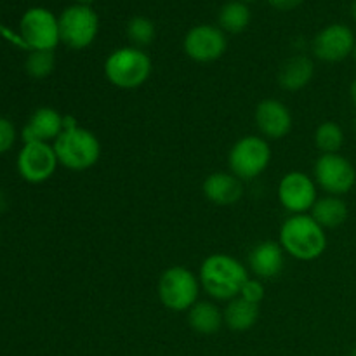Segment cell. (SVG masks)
I'll return each mask as SVG.
<instances>
[{
  "label": "cell",
  "mask_w": 356,
  "mask_h": 356,
  "mask_svg": "<svg viewBox=\"0 0 356 356\" xmlns=\"http://www.w3.org/2000/svg\"><path fill=\"white\" fill-rule=\"evenodd\" d=\"M249 280L247 268L226 254H212L202 263L200 284L211 298L232 301L238 298L243 284Z\"/></svg>",
  "instance_id": "6da1fadb"
},
{
  "label": "cell",
  "mask_w": 356,
  "mask_h": 356,
  "mask_svg": "<svg viewBox=\"0 0 356 356\" xmlns=\"http://www.w3.org/2000/svg\"><path fill=\"white\" fill-rule=\"evenodd\" d=\"M58 162L70 170H87L97 163L101 145L96 134L76 125L75 118L65 117L63 132L54 141Z\"/></svg>",
  "instance_id": "7a4b0ae2"
},
{
  "label": "cell",
  "mask_w": 356,
  "mask_h": 356,
  "mask_svg": "<svg viewBox=\"0 0 356 356\" xmlns=\"http://www.w3.org/2000/svg\"><path fill=\"white\" fill-rule=\"evenodd\" d=\"M280 245L296 259L313 261L325 250L327 236L312 216L294 214L282 225Z\"/></svg>",
  "instance_id": "3957f363"
},
{
  "label": "cell",
  "mask_w": 356,
  "mask_h": 356,
  "mask_svg": "<svg viewBox=\"0 0 356 356\" xmlns=\"http://www.w3.org/2000/svg\"><path fill=\"white\" fill-rule=\"evenodd\" d=\"M104 75L118 89H136L152 75V59L143 49H117L104 61Z\"/></svg>",
  "instance_id": "277c9868"
},
{
  "label": "cell",
  "mask_w": 356,
  "mask_h": 356,
  "mask_svg": "<svg viewBox=\"0 0 356 356\" xmlns=\"http://www.w3.org/2000/svg\"><path fill=\"white\" fill-rule=\"evenodd\" d=\"M59 21V38L70 49H86L96 40L99 31V17L96 10L90 6H75L66 7L58 17Z\"/></svg>",
  "instance_id": "5b68a950"
},
{
  "label": "cell",
  "mask_w": 356,
  "mask_h": 356,
  "mask_svg": "<svg viewBox=\"0 0 356 356\" xmlns=\"http://www.w3.org/2000/svg\"><path fill=\"white\" fill-rule=\"evenodd\" d=\"M19 38L30 51H54L61 42L58 17L44 7H31L19 21Z\"/></svg>",
  "instance_id": "8992f818"
},
{
  "label": "cell",
  "mask_w": 356,
  "mask_h": 356,
  "mask_svg": "<svg viewBox=\"0 0 356 356\" xmlns=\"http://www.w3.org/2000/svg\"><path fill=\"white\" fill-rule=\"evenodd\" d=\"M198 291L200 284L188 268L172 266L160 277L159 298L172 312H190L191 306L197 305Z\"/></svg>",
  "instance_id": "52a82bcc"
},
{
  "label": "cell",
  "mask_w": 356,
  "mask_h": 356,
  "mask_svg": "<svg viewBox=\"0 0 356 356\" xmlns=\"http://www.w3.org/2000/svg\"><path fill=\"white\" fill-rule=\"evenodd\" d=\"M271 160V149L263 138L245 136L233 145L228 155L232 174L238 179H254L266 170Z\"/></svg>",
  "instance_id": "ba28073f"
},
{
  "label": "cell",
  "mask_w": 356,
  "mask_h": 356,
  "mask_svg": "<svg viewBox=\"0 0 356 356\" xmlns=\"http://www.w3.org/2000/svg\"><path fill=\"white\" fill-rule=\"evenodd\" d=\"M356 172L351 162L337 153L322 155L315 163V183L327 193L339 197L355 186Z\"/></svg>",
  "instance_id": "9c48e42d"
},
{
  "label": "cell",
  "mask_w": 356,
  "mask_h": 356,
  "mask_svg": "<svg viewBox=\"0 0 356 356\" xmlns=\"http://www.w3.org/2000/svg\"><path fill=\"white\" fill-rule=\"evenodd\" d=\"M184 52L197 63H212L221 58L228 47L225 31L214 24H198L184 37Z\"/></svg>",
  "instance_id": "30bf717a"
},
{
  "label": "cell",
  "mask_w": 356,
  "mask_h": 356,
  "mask_svg": "<svg viewBox=\"0 0 356 356\" xmlns=\"http://www.w3.org/2000/svg\"><path fill=\"white\" fill-rule=\"evenodd\" d=\"M54 146L49 143H24L23 149L17 156V170L21 177L28 183H44L58 167Z\"/></svg>",
  "instance_id": "8fae6325"
},
{
  "label": "cell",
  "mask_w": 356,
  "mask_h": 356,
  "mask_svg": "<svg viewBox=\"0 0 356 356\" xmlns=\"http://www.w3.org/2000/svg\"><path fill=\"white\" fill-rule=\"evenodd\" d=\"M356 38L350 26L334 23L316 33L313 40V54L325 63H337L353 54Z\"/></svg>",
  "instance_id": "7c38bea8"
},
{
  "label": "cell",
  "mask_w": 356,
  "mask_h": 356,
  "mask_svg": "<svg viewBox=\"0 0 356 356\" xmlns=\"http://www.w3.org/2000/svg\"><path fill=\"white\" fill-rule=\"evenodd\" d=\"M278 198L292 214H306L318 200L316 183L302 172H289L278 184Z\"/></svg>",
  "instance_id": "4fadbf2b"
},
{
  "label": "cell",
  "mask_w": 356,
  "mask_h": 356,
  "mask_svg": "<svg viewBox=\"0 0 356 356\" xmlns=\"http://www.w3.org/2000/svg\"><path fill=\"white\" fill-rule=\"evenodd\" d=\"M256 125L264 138L282 139L291 132L292 115L282 101L264 99L256 108Z\"/></svg>",
  "instance_id": "5bb4252c"
},
{
  "label": "cell",
  "mask_w": 356,
  "mask_h": 356,
  "mask_svg": "<svg viewBox=\"0 0 356 356\" xmlns=\"http://www.w3.org/2000/svg\"><path fill=\"white\" fill-rule=\"evenodd\" d=\"M65 127V117L54 108H38L23 129L24 143H49L58 139Z\"/></svg>",
  "instance_id": "9a60e30c"
},
{
  "label": "cell",
  "mask_w": 356,
  "mask_h": 356,
  "mask_svg": "<svg viewBox=\"0 0 356 356\" xmlns=\"http://www.w3.org/2000/svg\"><path fill=\"white\" fill-rule=\"evenodd\" d=\"M249 268L259 280L278 277L284 268V250H282L280 243H257L249 254Z\"/></svg>",
  "instance_id": "2e32d148"
},
{
  "label": "cell",
  "mask_w": 356,
  "mask_h": 356,
  "mask_svg": "<svg viewBox=\"0 0 356 356\" xmlns=\"http://www.w3.org/2000/svg\"><path fill=\"white\" fill-rule=\"evenodd\" d=\"M204 195L207 197V200L212 202V204L221 205V207H228V205L236 204V202L242 198V179H238L235 174H211V176L204 181Z\"/></svg>",
  "instance_id": "e0dca14e"
},
{
  "label": "cell",
  "mask_w": 356,
  "mask_h": 356,
  "mask_svg": "<svg viewBox=\"0 0 356 356\" xmlns=\"http://www.w3.org/2000/svg\"><path fill=\"white\" fill-rule=\"evenodd\" d=\"M315 75V65L308 56H292L282 65L278 72V83L285 90H301L302 87L308 86Z\"/></svg>",
  "instance_id": "ac0fdd59"
},
{
  "label": "cell",
  "mask_w": 356,
  "mask_h": 356,
  "mask_svg": "<svg viewBox=\"0 0 356 356\" xmlns=\"http://www.w3.org/2000/svg\"><path fill=\"white\" fill-rule=\"evenodd\" d=\"M222 316H225V323L229 330L245 332L256 325L257 318H259V305H252L238 296V298L228 301Z\"/></svg>",
  "instance_id": "d6986e66"
},
{
  "label": "cell",
  "mask_w": 356,
  "mask_h": 356,
  "mask_svg": "<svg viewBox=\"0 0 356 356\" xmlns=\"http://www.w3.org/2000/svg\"><path fill=\"white\" fill-rule=\"evenodd\" d=\"M188 323L195 332L202 334V336H212L221 329V325L225 323V316L214 302L200 301L191 306V309L188 312Z\"/></svg>",
  "instance_id": "ffe728a7"
},
{
  "label": "cell",
  "mask_w": 356,
  "mask_h": 356,
  "mask_svg": "<svg viewBox=\"0 0 356 356\" xmlns=\"http://www.w3.org/2000/svg\"><path fill=\"white\" fill-rule=\"evenodd\" d=\"M312 218L325 228H337L343 225L348 218V205L341 200L339 197H329L318 198L312 209Z\"/></svg>",
  "instance_id": "44dd1931"
},
{
  "label": "cell",
  "mask_w": 356,
  "mask_h": 356,
  "mask_svg": "<svg viewBox=\"0 0 356 356\" xmlns=\"http://www.w3.org/2000/svg\"><path fill=\"white\" fill-rule=\"evenodd\" d=\"M218 23L222 31L242 33L250 23V9L240 0H229L221 7L218 14Z\"/></svg>",
  "instance_id": "7402d4cb"
},
{
  "label": "cell",
  "mask_w": 356,
  "mask_h": 356,
  "mask_svg": "<svg viewBox=\"0 0 356 356\" xmlns=\"http://www.w3.org/2000/svg\"><path fill=\"white\" fill-rule=\"evenodd\" d=\"M344 143L343 129L336 122H323L318 125L315 132V145L322 152V155L327 153H337Z\"/></svg>",
  "instance_id": "603a6c76"
},
{
  "label": "cell",
  "mask_w": 356,
  "mask_h": 356,
  "mask_svg": "<svg viewBox=\"0 0 356 356\" xmlns=\"http://www.w3.org/2000/svg\"><path fill=\"white\" fill-rule=\"evenodd\" d=\"M127 38L131 40L132 47H146V45L152 44L155 40V24L152 19H148L146 16H134L129 19L127 28Z\"/></svg>",
  "instance_id": "cb8c5ba5"
},
{
  "label": "cell",
  "mask_w": 356,
  "mask_h": 356,
  "mask_svg": "<svg viewBox=\"0 0 356 356\" xmlns=\"http://www.w3.org/2000/svg\"><path fill=\"white\" fill-rule=\"evenodd\" d=\"M56 66L54 51H30L24 68L33 79H45L52 73Z\"/></svg>",
  "instance_id": "d4e9b609"
},
{
  "label": "cell",
  "mask_w": 356,
  "mask_h": 356,
  "mask_svg": "<svg viewBox=\"0 0 356 356\" xmlns=\"http://www.w3.org/2000/svg\"><path fill=\"white\" fill-rule=\"evenodd\" d=\"M240 298L252 302V305H259V302L264 299L263 282H261L259 278H249V280L243 284L242 291H240Z\"/></svg>",
  "instance_id": "484cf974"
},
{
  "label": "cell",
  "mask_w": 356,
  "mask_h": 356,
  "mask_svg": "<svg viewBox=\"0 0 356 356\" xmlns=\"http://www.w3.org/2000/svg\"><path fill=\"white\" fill-rule=\"evenodd\" d=\"M16 139V129L7 118H0V155L10 149Z\"/></svg>",
  "instance_id": "4316f807"
},
{
  "label": "cell",
  "mask_w": 356,
  "mask_h": 356,
  "mask_svg": "<svg viewBox=\"0 0 356 356\" xmlns=\"http://www.w3.org/2000/svg\"><path fill=\"white\" fill-rule=\"evenodd\" d=\"M271 7L278 10H294L302 3V0H268Z\"/></svg>",
  "instance_id": "83f0119b"
},
{
  "label": "cell",
  "mask_w": 356,
  "mask_h": 356,
  "mask_svg": "<svg viewBox=\"0 0 356 356\" xmlns=\"http://www.w3.org/2000/svg\"><path fill=\"white\" fill-rule=\"evenodd\" d=\"M351 99H353V103H355V106H356V79H355L353 86H351Z\"/></svg>",
  "instance_id": "f1b7e54d"
},
{
  "label": "cell",
  "mask_w": 356,
  "mask_h": 356,
  "mask_svg": "<svg viewBox=\"0 0 356 356\" xmlns=\"http://www.w3.org/2000/svg\"><path fill=\"white\" fill-rule=\"evenodd\" d=\"M76 3H82V6H89V3H92L94 0H75Z\"/></svg>",
  "instance_id": "f546056e"
},
{
  "label": "cell",
  "mask_w": 356,
  "mask_h": 356,
  "mask_svg": "<svg viewBox=\"0 0 356 356\" xmlns=\"http://www.w3.org/2000/svg\"><path fill=\"white\" fill-rule=\"evenodd\" d=\"M351 16H353V19L356 21V0L353 2V6H351Z\"/></svg>",
  "instance_id": "4dcf8cb0"
},
{
  "label": "cell",
  "mask_w": 356,
  "mask_h": 356,
  "mask_svg": "<svg viewBox=\"0 0 356 356\" xmlns=\"http://www.w3.org/2000/svg\"><path fill=\"white\" fill-rule=\"evenodd\" d=\"M240 2H243V3H250V2H256V0H240Z\"/></svg>",
  "instance_id": "1f68e13d"
},
{
  "label": "cell",
  "mask_w": 356,
  "mask_h": 356,
  "mask_svg": "<svg viewBox=\"0 0 356 356\" xmlns=\"http://www.w3.org/2000/svg\"><path fill=\"white\" fill-rule=\"evenodd\" d=\"M351 356H356V346L353 348V351H351Z\"/></svg>",
  "instance_id": "d6a6232c"
},
{
  "label": "cell",
  "mask_w": 356,
  "mask_h": 356,
  "mask_svg": "<svg viewBox=\"0 0 356 356\" xmlns=\"http://www.w3.org/2000/svg\"><path fill=\"white\" fill-rule=\"evenodd\" d=\"M353 56H355V59H356V44H355V51H353Z\"/></svg>",
  "instance_id": "836d02e7"
}]
</instances>
